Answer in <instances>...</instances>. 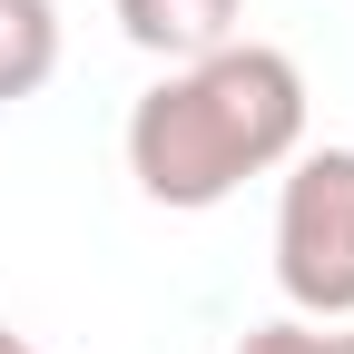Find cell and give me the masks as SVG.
I'll return each instance as SVG.
<instances>
[{
	"label": "cell",
	"mask_w": 354,
	"mask_h": 354,
	"mask_svg": "<svg viewBox=\"0 0 354 354\" xmlns=\"http://www.w3.org/2000/svg\"><path fill=\"white\" fill-rule=\"evenodd\" d=\"M128 177L148 207L207 216L246 177H276L305 148V69L276 39H227L207 59H177L138 109H128Z\"/></svg>",
	"instance_id": "cell-1"
},
{
	"label": "cell",
	"mask_w": 354,
	"mask_h": 354,
	"mask_svg": "<svg viewBox=\"0 0 354 354\" xmlns=\"http://www.w3.org/2000/svg\"><path fill=\"white\" fill-rule=\"evenodd\" d=\"M325 354H354V335H325Z\"/></svg>",
	"instance_id": "cell-7"
},
{
	"label": "cell",
	"mask_w": 354,
	"mask_h": 354,
	"mask_svg": "<svg viewBox=\"0 0 354 354\" xmlns=\"http://www.w3.org/2000/svg\"><path fill=\"white\" fill-rule=\"evenodd\" d=\"M59 79V0H0V99H39Z\"/></svg>",
	"instance_id": "cell-4"
},
{
	"label": "cell",
	"mask_w": 354,
	"mask_h": 354,
	"mask_svg": "<svg viewBox=\"0 0 354 354\" xmlns=\"http://www.w3.org/2000/svg\"><path fill=\"white\" fill-rule=\"evenodd\" d=\"M236 354H325V335L305 325V315H276V325H246Z\"/></svg>",
	"instance_id": "cell-5"
},
{
	"label": "cell",
	"mask_w": 354,
	"mask_h": 354,
	"mask_svg": "<svg viewBox=\"0 0 354 354\" xmlns=\"http://www.w3.org/2000/svg\"><path fill=\"white\" fill-rule=\"evenodd\" d=\"M246 20V0H118V30H128V50H148V59H207V50H227Z\"/></svg>",
	"instance_id": "cell-3"
},
{
	"label": "cell",
	"mask_w": 354,
	"mask_h": 354,
	"mask_svg": "<svg viewBox=\"0 0 354 354\" xmlns=\"http://www.w3.org/2000/svg\"><path fill=\"white\" fill-rule=\"evenodd\" d=\"M0 354H39V344H30V335H10V325H0Z\"/></svg>",
	"instance_id": "cell-6"
},
{
	"label": "cell",
	"mask_w": 354,
	"mask_h": 354,
	"mask_svg": "<svg viewBox=\"0 0 354 354\" xmlns=\"http://www.w3.org/2000/svg\"><path fill=\"white\" fill-rule=\"evenodd\" d=\"M276 286L305 325L354 315V148H295L276 187Z\"/></svg>",
	"instance_id": "cell-2"
}]
</instances>
